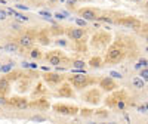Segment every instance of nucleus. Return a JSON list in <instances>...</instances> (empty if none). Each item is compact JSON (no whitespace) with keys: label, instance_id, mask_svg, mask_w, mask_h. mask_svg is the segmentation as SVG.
Listing matches in <instances>:
<instances>
[{"label":"nucleus","instance_id":"1","mask_svg":"<svg viewBox=\"0 0 148 124\" xmlns=\"http://www.w3.org/2000/svg\"><path fill=\"white\" fill-rule=\"evenodd\" d=\"M120 56H121V50H120V49L119 47H111L108 50V53H107V61L116 62V61L120 59Z\"/></svg>","mask_w":148,"mask_h":124},{"label":"nucleus","instance_id":"2","mask_svg":"<svg viewBox=\"0 0 148 124\" xmlns=\"http://www.w3.org/2000/svg\"><path fill=\"white\" fill-rule=\"evenodd\" d=\"M71 81H73V84L76 86V87H83V86L88 83V77L86 76H74L71 78Z\"/></svg>","mask_w":148,"mask_h":124},{"label":"nucleus","instance_id":"3","mask_svg":"<svg viewBox=\"0 0 148 124\" xmlns=\"http://www.w3.org/2000/svg\"><path fill=\"white\" fill-rule=\"evenodd\" d=\"M80 15L83 16V19H89V21H95V18H96V14H95L92 9H84V10H82Z\"/></svg>","mask_w":148,"mask_h":124},{"label":"nucleus","instance_id":"4","mask_svg":"<svg viewBox=\"0 0 148 124\" xmlns=\"http://www.w3.org/2000/svg\"><path fill=\"white\" fill-rule=\"evenodd\" d=\"M101 87L105 89V90H113L116 87V84H114V81L111 80V78H104L101 81Z\"/></svg>","mask_w":148,"mask_h":124},{"label":"nucleus","instance_id":"5","mask_svg":"<svg viewBox=\"0 0 148 124\" xmlns=\"http://www.w3.org/2000/svg\"><path fill=\"white\" fill-rule=\"evenodd\" d=\"M70 37L73 40H80L82 37H83V30L82 28H74L70 31Z\"/></svg>","mask_w":148,"mask_h":124},{"label":"nucleus","instance_id":"6","mask_svg":"<svg viewBox=\"0 0 148 124\" xmlns=\"http://www.w3.org/2000/svg\"><path fill=\"white\" fill-rule=\"evenodd\" d=\"M5 49H6L8 52H14V53H16V52L19 50V46H18L16 43H14V42H9V43H6Z\"/></svg>","mask_w":148,"mask_h":124},{"label":"nucleus","instance_id":"7","mask_svg":"<svg viewBox=\"0 0 148 124\" xmlns=\"http://www.w3.org/2000/svg\"><path fill=\"white\" fill-rule=\"evenodd\" d=\"M19 43H21V46H24V47H30V46L33 44V40H31L30 35H22L21 40H19Z\"/></svg>","mask_w":148,"mask_h":124},{"label":"nucleus","instance_id":"8","mask_svg":"<svg viewBox=\"0 0 148 124\" xmlns=\"http://www.w3.org/2000/svg\"><path fill=\"white\" fill-rule=\"evenodd\" d=\"M132 84H133V87H136V89H142L144 86H145V83H144L142 78H139V77H135V78L132 80Z\"/></svg>","mask_w":148,"mask_h":124},{"label":"nucleus","instance_id":"9","mask_svg":"<svg viewBox=\"0 0 148 124\" xmlns=\"http://www.w3.org/2000/svg\"><path fill=\"white\" fill-rule=\"evenodd\" d=\"M56 109L59 111V112H67V114H73L74 111V108H68V106H56Z\"/></svg>","mask_w":148,"mask_h":124},{"label":"nucleus","instance_id":"10","mask_svg":"<svg viewBox=\"0 0 148 124\" xmlns=\"http://www.w3.org/2000/svg\"><path fill=\"white\" fill-rule=\"evenodd\" d=\"M12 68H14V64H12V62H10V64H8V65H0V71H2V72H9Z\"/></svg>","mask_w":148,"mask_h":124},{"label":"nucleus","instance_id":"11","mask_svg":"<svg viewBox=\"0 0 148 124\" xmlns=\"http://www.w3.org/2000/svg\"><path fill=\"white\" fill-rule=\"evenodd\" d=\"M46 80H47V81H52V83H56V81L61 80V77H59V76H53V74H51V76H46Z\"/></svg>","mask_w":148,"mask_h":124},{"label":"nucleus","instance_id":"12","mask_svg":"<svg viewBox=\"0 0 148 124\" xmlns=\"http://www.w3.org/2000/svg\"><path fill=\"white\" fill-rule=\"evenodd\" d=\"M49 62H51L52 65H58L61 62V59H59V56H49Z\"/></svg>","mask_w":148,"mask_h":124},{"label":"nucleus","instance_id":"13","mask_svg":"<svg viewBox=\"0 0 148 124\" xmlns=\"http://www.w3.org/2000/svg\"><path fill=\"white\" fill-rule=\"evenodd\" d=\"M15 102H16L18 108H25L27 106V102L24 101V99H15Z\"/></svg>","mask_w":148,"mask_h":124},{"label":"nucleus","instance_id":"14","mask_svg":"<svg viewBox=\"0 0 148 124\" xmlns=\"http://www.w3.org/2000/svg\"><path fill=\"white\" fill-rule=\"evenodd\" d=\"M31 56H33L34 59H39V58L42 56V53H40V50H37V49H34V50H31Z\"/></svg>","mask_w":148,"mask_h":124},{"label":"nucleus","instance_id":"15","mask_svg":"<svg viewBox=\"0 0 148 124\" xmlns=\"http://www.w3.org/2000/svg\"><path fill=\"white\" fill-rule=\"evenodd\" d=\"M6 89H8V81L6 80H0V90L5 92Z\"/></svg>","mask_w":148,"mask_h":124},{"label":"nucleus","instance_id":"16","mask_svg":"<svg viewBox=\"0 0 148 124\" xmlns=\"http://www.w3.org/2000/svg\"><path fill=\"white\" fill-rule=\"evenodd\" d=\"M99 62H101L99 59H98V58H95V59H92V61H90V65H92V67H96V68H98V67L101 65Z\"/></svg>","mask_w":148,"mask_h":124},{"label":"nucleus","instance_id":"17","mask_svg":"<svg viewBox=\"0 0 148 124\" xmlns=\"http://www.w3.org/2000/svg\"><path fill=\"white\" fill-rule=\"evenodd\" d=\"M74 67L76 68H84V62L83 61H76L74 62Z\"/></svg>","mask_w":148,"mask_h":124},{"label":"nucleus","instance_id":"18","mask_svg":"<svg viewBox=\"0 0 148 124\" xmlns=\"http://www.w3.org/2000/svg\"><path fill=\"white\" fill-rule=\"evenodd\" d=\"M113 78H121V74L120 72H117V71H111V74H110Z\"/></svg>","mask_w":148,"mask_h":124},{"label":"nucleus","instance_id":"19","mask_svg":"<svg viewBox=\"0 0 148 124\" xmlns=\"http://www.w3.org/2000/svg\"><path fill=\"white\" fill-rule=\"evenodd\" d=\"M8 18V14H6V10H2L0 9V21H5Z\"/></svg>","mask_w":148,"mask_h":124},{"label":"nucleus","instance_id":"20","mask_svg":"<svg viewBox=\"0 0 148 124\" xmlns=\"http://www.w3.org/2000/svg\"><path fill=\"white\" fill-rule=\"evenodd\" d=\"M31 120H33V121H45L46 118H45V117H42V115H34Z\"/></svg>","mask_w":148,"mask_h":124},{"label":"nucleus","instance_id":"21","mask_svg":"<svg viewBox=\"0 0 148 124\" xmlns=\"http://www.w3.org/2000/svg\"><path fill=\"white\" fill-rule=\"evenodd\" d=\"M76 22H77L79 27H84V25H86V21H84V19H77Z\"/></svg>","mask_w":148,"mask_h":124},{"label":"nucleus","instance_id":"22","mask_svg":"<svg viewBox=\"0 0 148 124\" xmlns=\"http://www.w3.org/2000/svg\"><path fill=\"white\" fill-rule=\"evenodd\" d=\"M59 95H71V92L68 89H61L59 90Z\"/></svg>","mask_w":148,"mask_h":124},{"label":"nucleus","instance_id":"23","mask_svg":"<svg viewBox=\"0 0 148 124\" xmlns=\"http://www.w3.org/2000/svg\"><path fill=\"white\" fill-rule=\"evenodd\" d=\"M6 14H8V15H12V16H15V15H16V12H15L14 9H8V10H6Z\"/></svg>","mask_w":148,"mask_h":124},{"label":"nucleus","instance_id":"24","mask_svg":"<svg viewBox=\"0 0 148 124\" xmlns=\"http://www.w3.org/2000/svg\"><path fill=\"white\" fill-rule=\"evenodd\" d=\"M141 76H142V78H144V80H147V78H148V71H147V69H144V71L141 72Z\"/></svg>","mask_w":148,"mask_h":124},{"label":"nucleus","instance_id":"25","mask_svg":"<svg viewBox=\"0 0 148 124\" xmlns=\"http://www.w3.org/2000/svg\"><path fill=\"white\" fill-rule=\"evenodd\" d=\"M138 111H139V112H147V105L139 106V108H138Z\"/></svg>","mask_w":148,"mask_h":124},{"label":"nucleus","instance_id":"26","mask_svg":"<svg viewBox=\"0 0 148 124\" xmlns=\"http://www.w3.org/2000/svg\"><path fill=\"white\" fill-rule=\"evenodd\" d=\"M55 16H56L58 19H64V18H65V16H64L62 14H59V12H58V14H55Z\"/></svg>","mask_w":148,"mask_h":124},{"label":"nucleus","instance_id":"27","mask_svg":"<svg viewBox=\"0 0 148 124\" xmlns=\"http://www.w3.org/2000/svg\"><path fill=\"white\" fill-rule=\"evenodd\" d=\"M22 67L24 68H30V64H28V62H22Z\"/></svg>","mask_w":148,"mask_h":124},{"label":"nucleus","instance_id":"28","mask_svg":"<svg viewBox=\"0 0 148 124\" xmlns=\"http://www.w3.org/2000/svg\"><path fill=\"white\" fill-rule=\"evenodd\" d=\"M101 21H104V22H113L110 18H101Z\"/></svg>","mask_w":148,"mask_h":124},{"label":"nucleus","instance_id":"29","mask_svg":"<svg viewBox=\"0 0 148 124\" xmlns=\"http://www.w3.org/2000/svg\"><path fill=\"white\" fill-rule=\"evenodd\" d=\"M12 28H15V30H19V25H18V24H12Z\"/></svg>","mask_w":148,"mask_h":124},{"label":"nucleus","instance_id":"30","mask_svg":"<svg viewBox=\"0 0 148 124\" xmlns=\"http://www.w3.org/2000/svg\"><path fill=\"white\" fill-rule=\"evenodd\" d=\"M67 2H68V5H74V3L77 2V0H67Z\"/></svg>","mask_w":148,"mask_h":124},{"label":"nucleus","instance_id":"31","mask_svg":"<svg viewBox=\"0 0 148 124\" xmlns=\"http://www.w3.org/2000/svg\"><path fill=\"white\" fill-rule=\"evenodd\" d=\"M119 108L123 109V108H125V104H123V102H119Z\"/></svg>","mask_w":148,"mask_h":124},{"label":"nucleus","instance_id":"32","mask_svg":"<svg viewBox=\"0 0 148 124\" xmlns=\"http://www.w3.org/2000/svg\"><path fill=\"white\" fill-rule=\"evenodd\" d=\"M0 104H2V105H3V104H6V101H5V97H0Z\"/></svg>","mask_w":148,"mask_h":124},{"label":"nucleus","instance_id":"33","mask_svg":"<svg viewBox=\"0 0 148 124\" xmlns=\"http://www.w3.org/2000/svg\"><path fill=\"white\" fill-rule=\"evenodd\" d=\"M135 2H142V0H135Z\"/></svg>","mask_w":148,"mask_h":124},{"label":"nucleus","instance_id":"34","mask_svg":"<svg viewBox=\"0 0 148 124\" xmlns=\"http://www.w3.org/2000/svg\"><path fill=\"white\" fill-rule=\"evenodd\" d=\"M51 2H55V0H51Z\"/></svg>","mask_w":148,"mask_h":124},{"label":"nucleus","instance_id":"35","mask_svg":"<svg viewBox=\"0 0 148 124\" xmlns=\"http://www.w3.org/2000/svg\"><path fill=\"white\" fill-rule=\"evenodd\" d=\"M15 2H18V0H15Z\"/></svg>","mask_w":148,"mask_h":124}]
</instances>
